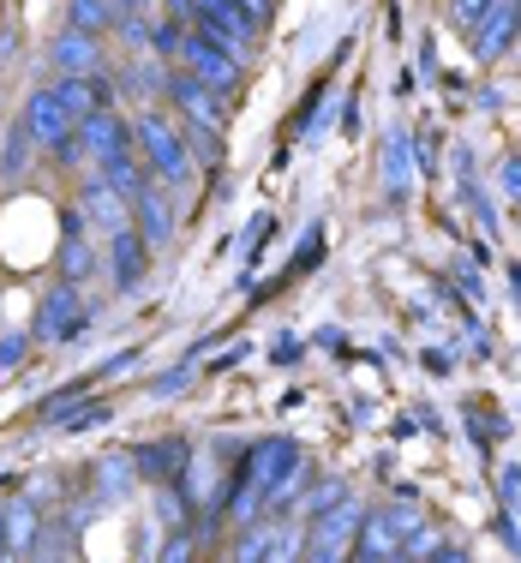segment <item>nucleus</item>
Here are the masks:
<instances>
[{"instance_id":"f3484780","label":"nucleus","mask_w":521,"mask_h":563,"mask_svg":"<svg viewBox=\"0 0 521 563\" xmlns=\"http://www.w3.org/2000/svg\"><path fill=\"white\" fill-rule=\"evenodd\" d=\"M78 139H85V151L97 156V163H102V156H114V151H132V126L114 109L85 114V120H78Z\"/></svg>"},{"instance_id":"9d476101","label":"nucleus","mask_w":521,"mask_h":563,"mask_svg":"<svg viewBox=\"0 0 521 563\" xmlns=\"http://www.w3.org/2000/svg\"><path fill=\"white\" fill-rule=\"evenodd\" d=\"M19 120H24V126H31V139L43 144V151H48V144H60L66 132L78 126V120H73V109H66V102H60V90H55V85H48V90L36 85L31 97H24V114H19Z\"/></svg>"},{"instance_id":"c03bdc74","label":"nucleus","mask_w":521,"mask_h":563,"mask_svg":"<svg viewBox=\"0 0 521 563\" xmlns=\"http://www.w3.org/2000/svg\"><path fill=\"white\" fill-rule=\"evenodd\" d=\"M12 48H19V31H12V24H7V31H0V60H7Z\"/></svg>"},{"instance_id":"a211bd4d","label":"nucleus","mask_w":521,"mask_h":563,"mask_svg":"<svg viewBox=\"0 0 521 563\" xmlns=\"http://www.w3.org/2000/svg\"><path fill=\"white\" fill-rule=\"evenodd\" d=\"M48 60L60 66V73H102V36H85V31H66L55 36V48H48Z\"/></svg>"},{"instance_id":"f257e3e1","label":"nucleus","mask_w":521,"mask_h":563,"mask_svg":"<svg viewBox=\"0 0 521 563\" xmlns=\"http://www.w3.org/2000/svg\"><path fill=\"white\" fill-rule=\"evenodd\" d=\"M132 144L144 151V163H151V174L163 186H174V192H186V186H192V151H186L180 126H174L168 114L144 109L138 120H132Z\"/></svg>"},{"instance_id":"f8f14e48","label":"nucleus","mask_w":521,"mask_h":563,"mask_svg":"<svg viewBox=\"0 0 521 563\" xmlns=\"http://www.w3.org/2000/svg\"><path fill=\"white\" fill-rule=\"evenodd\" d=\"M378 168H384V198H390V205H408V180H413V132L408 126L384 132Z\"/></svg>"},{"instance_id":"f704fd0d","label":"nucleus","mask_w":521,"mask_h":563,"mask_svg":"<svg viewBox=\"0 0 521 563\" xmlns=\"http://www.w3.org/2000/svg\"><path fill=\"white\" fill-rule=\"evenodd\" d=\"M109 413H114L109 401H90V408H85V413H73V420H66V426H73V432H90V426H102V420H109Z\"/></svg>"},{"instance_id":"ea45409f","label":"nucleus","mask_w":521,"mask_h":563,"mask_svg":"<svg viewBox=\"0 0 521 563\" xmlns=\"http://www.w3.org/2000/svg\"><path fill=\"white\" fill-rule=\"evenodd\" d=\"M168 7V19H180V24H198V0H163Z\"/></svg>"},{"instance_id":"72a5a7b5","label":"nucleus","mask_w":521,"mask_h":563,"mask_svg":"<svg viewBox=\"0 0 521 563\" xmlns=\"http://www.w3.org/2000/svg\"><path fill=\"white\" fill-rule=\"evenodd\" d=\"M498 186H503V198H510V205H521V151H510V156H503V174H498Z\"/></svg>"},{"instance_id":"f03ea898","label":"nucleus","mask_w":521,"mask_h":563,"mask_svg":"<svg viewBox=\"0 0 521 563\" xmlns=\"http://www.w3.org/2000/svg\"><path fill=\"white\" fill-rule=\"evenodd\" d=\"M97 318H102V306L85 300V294H78V282H60V288H48L43 306H36L31 336L36 342H78L90 324H97Z\"/></svg>"},{"instance_id":"e433bc0d","label":"nucleus","mask_w":521,"mask_h":563,"mask_svg":"<svg viewBox=\"0 0 521 563\" xmlns=\"http://www.w3.org/2000/svg\"><path fill=\"white\" fill-rule=\"evenodd\" d=\"M186 384H192V366H174V372H163V378L151 384L156 396H174V390H186Z\"/></svg>"},{"instance_id":"4468645a","label":"nucleus","mask_w":521,"mask_h":563,"mask_svg":"<svg viewBox=\"0 0 521 563\" xmlns=\"http://www.w3.org/2000/svg\"><path fill=\"white\" fill-rule=\"evenodd\" d=\"M60 102L73 109V120H85V114H102V109H114V85L102 73H60Z\"/></svg>"},{"instance_id":"7ed1b4c3","label":"nucleus","mask_w":521,"mask_h":563,"mask_svg":"<svg viewBox=\"0 0 521 563\" xmlns=\"http://www.w3.org/2000/svg\"><path fill=\"white\" fill-rule=\"evenodd\" d=\"M180 60H186V73H198L204 78L210 90H217V97H240V85H246V73H240V60H234V48L229 43H217V36L210 31H186V48H180Z\"/></svg>"},{"instance_id":"2f4dec72","label":"nucleus","mask_w":521,"mask_h":563,"mask_svg":"<svg viewBox=\"0 0 521 563\" xmlns=\"http://www.w3.org/2000/svg\"><path fill=\"white\" fill-rule=\"evenodd\" d=\"M48 156H55V163H60V168H78V163H85V156H90V151H85V139H78V126H73V132H66V139H60V144H48Z\"/></svg>"},{"instance_id":"a18cd8bd","label":"nucleus","mask_w":521,"mask_h":563,"mask_svg":"<svg viewBox=\"0 0 521 563\" xmlns=\"http://www.w3.org/2000/svg\"><path fill=\"white\" fill-rule=\"evenodd\" d=\"M114 7H120V12H144L151 0H114Z\"/></svg>"},{"instance_id":"aec40b11","label":"nucleus","mask_w":521,"mask_h":563,"mask_svg":"<svg viewBox=\"0 0 521 563\" xmlns=\"http://www.w3.org/2000/svg\"><path fill=\"white\" fill-rule=\"evenodd\" d=\"M300 533H270V528H258V533H240L234 540V558L240 563H264V558H300Z\"/></svg>"},{"instance_id":"423d86ee","label":"nucleus","mask_w":521,"mask_h":563,"mask_svg":"<svg viewBox=\"0 0 521 563\" xmlns=\"http://www.w3.org/2000/svg\"><path fill=\"white\" fill-rule=\"evenodd\" d=\"M516 36H521V0H491V12L479 19V31L467 36V43H474V60L479 66H491V60L510 55Z\"/></svg>"},{"instance_id":"6ab92c4d","label":"nucleus","mask_w":521,"mask_h":563,"mask_svg":"<svg viewBox=\"0 0 521 563\" xmlns=\"http://www.w3.org/2000/svg\"><path fill=\"white\" fill-rule=\"evenodd\" d=\"M97 168H102V180H109L114 192L126 198V205H132V198L144 192V186H151V163H138V156H132V151H114V156H102Z\"/></svg>"},{"instance_id":"bb28decb","label":"nucleus","mask_w":521,"mask_h":563,"mask_svg":"<svg viewBox=\"0 0 521 563\" xmlns=\"http://www.w3.org/2000/svg\"><path fill=\"white\" fill-rule=\"evenodd\" d=\"M486 12H491V0H450V24H456L462 36H474Z\"/></svg>"},{"instance_id":"a19ab883","label":"nucleus","mask_w":521,"mask_h":563,"mask_svg":"<svg viewBox=\"0 0 521 563\" xmlns=\"http://www.w3.org/2000/svg\"><path fill=\"white\" fill-rule=\"evenodd\" d=\"M456 288H462V294H467V300H474V306L486 300V288H479V276H467V271H456Z\"/></svg>"},{"instance_id":"39448f33","label":"nucleus","mask_w":521,"mask_h":563,"mask_svg":"<svg viewBox=\"0 0 521 563\" xmlns=\"http://www.w3.org/2000/svg\"><path fill=\"white\" fill-rule=\"evenodd\" d=\"M359 521H366V509L354 504V492H347L342 504H330L324 516H312V545H300V558H342L347 552V533H359Z\"/></svg>"},{"instance_id":"dca6fc26","label":"nucleus","mask_w":521,"mask_h":563,"mask_svg":"<svg viewBox=\"0 0 521 563\" xmlns=\"http://www.w3.org/2000/svg\"><path fill=\"white\" fill-rule=\"evenodd\" d=\"M132 217H138V228H144V240H151V246H168L174 228H180V210H174V198L156 192V186H144V192L132 198Z\"/></svg>"},{"instance_id":"393cba45","label":"nucleus","mask_w":521,"mask_h":563,"mask_svg":"<svg viewBox=\"0 0 521 563\" xmlns=\"http://www.w3.org/2000/svg\"><path fill=\"white\" fill-rule=\"evenodd\" d=\"M85 396H90V378H85V384H66L60 396H48L43 408H36V420H43V426H55V420H66V413H73Z\"/></svg>"},{"instance_id":"20e7f679","label":"nucleus","mask_w":521,"mask_h":563,"mask_svg":"<svg viewBox=\"0 0 521 563\" xmlns=\"http://www.w3.org/2000/svg\"><path fill=\"white\" fill-rule=\"evenodd\" d=\"M413 528H420V509L413 504H384L359 521V545H347V558H402Z\"/></svg>"},{"instance_id":"9b49d317","label":"nucleus","mask_w":521,"mask_h":563,"mask_svg":"<svg viewBox=\"0 0 521 563\" xmlns=\"http://www.w3.org/2000/svg\"><path fill=\"white\" fill-rule=\"evenodd\" d=\"M126 462L138 467L144 479H156V486H174V479H186V467H192V444H186V438H163V444H138Z\"/></svg>"},{"instance_id":"79ce46f5","label":"nucleus","mask_w":521,"mask_h":563,"mask_svg":"<svg viewBox=\"0 0 521 563\" xmlns=\"http://www.w3.org/2000/svg\"><path fill=\"white\" fill-rule=\"evenodd\" d=\"M498 533H503V545H510V552L521 558V528H516V516H503V521H498Z\"/></svg>"},{"instance_id":"58836bf2","label":"nucleus","mask_w":521,"mask_h":563,"mask_svg":"<svg viewBox=\"0 0 521 563\" xmlns=\"http://www.w3.org/2000/svg\"><path fill=\"white\" fill-rule=\"evenodd\" d=\"M270 360H276V366H293V360H300V336H276L270 342Z\"/></svg>"},{"instance_id":"5701e85b","label":"nucleus","mask_w":521,"mask_h":563,"mask_svg":"<svg viewBox=\"0 0 521 563\" xmlns=\"http://www.w3.org/2000/svg\"><path fill=\"white\" fill-rule=\"evenodd\" d=\"M114 19H120L114 0H66V24H73V31H85V36L114 31Z\"/></svg>"},{"instance_id":"b1692460","label":"nucleus","mask_w":521,"mask_h":563,"mask_svg":"<svg viewBox=\"0 0 521 563\" xmlns=\"http://www.w3.org/2000/svg\"><path fill=\"white\" fill-rule=\"evenodd\" d=\"M180 139H186V151H192L204 168H222V126H210V120H186V114H180Z\"/></svg>"},{"instance_id":"c85d7f7f","label":"nucleus","mask_w":521,"mask_h":563,"mask_svg":"<svg viewBox=\"0 0 521 563\" xmlns=\"http://www.w3.org/2000/svg\"><path fill=\"white\" fill-rule=\"evenodd\" d=\"M114 31H120V43H126V48H144V43H151V19H144V12H120Z\"/></svg>"},{"instance_id":"c9c22d12","label":"nucleus","mask_w":521,"mask_h":563,"mask_svg":"<svg viewBox=\"0 0 521 563\" xmlns=\"http://www.w3.org/2000/svg\"><path fill=\"white\" fill-rule=\"evenodd\" d=\"M498 486H503V509L516 516V509H521V467H503V474H498Z\"/></svg>"},{"instance_id":"7c9ffc66","label":"nucleus","mask_w":521,"mask_h":563,"mask_svg":"<svg viewBox=\"0 0 521 563\" xmlns=\"http://www.w3.org/2000/svg\"><path fill=\"white\" fill-rule=\"evenodd\" d=\"M342 498H347L342 479H318V492L306 498V516H324V509H330V504H342Z\"/></svg>"},{"instance_id":"c756f323","label":"nucleus","mask_w":521,"mask_h":563,"mask_svg":"<svg viewBox=\"0 0 521 563\" xmlns=\"http://www.w3.org/2000/svg\"><path fill=\"white\" fill-rule=\"evenodd\" d=\"M126 90L156 97V90H168V73H156V66H126Z\"/></svg>"},{"instance_id":"a878e982","label":"nucleus","mask_w":521,"mask_h":563,"mask_svg":"<svg viewBox=\"0 0 521 563\" xmlns=\"http://www.w3.org/2000/svg\"><path fill=\"white\" fill-rule=\"evenodd\" d=\"M318 258H324V222H312V228L300 234V252H293L288 276H306V271H318Z\"/></svg>"},{"instance_id":"412c9836","label":"nucleus","mask_w":521,"mask_h":563,"mask_svg":"<svg viewBox=\"0 0 521 563\" xmlns=\"http://www.w3.org/2000/svg\"><path fill=\"white\" fill-rule=\"evenodd\" d=\"M36 540H43V521H36L31 498H12V504H7V552L31 558V552H36Z\"/></svg>"},{"instance_id":"4c0bfd02","label":"nucleus","mask_w":521,"mask_h":563,"mask_svg":"<svg viewBox=\"0 0 521 563\" xmlns=\"http://www.w3.org/2000/svg\"><path fill=\"white\" fill-rule=\"evenodd\" d=\"M234 7H240V12H246V19H252V24H258V31H264V24H270V19H276V0H234Z\"/></svg>"},{"instance_id":"ddd939ff","label":"nucleus","mask_w":521,"mask_h":563,"mask_svg":"<svg viewBox=\"0 0 521 563\" xmlns=\"http://www.w3.org/2000/svg\"><path fill=\"white\" fill-rule=\"evenodd\" d=\"M60 222H66V240H60V282H78V288H85L90 271H97V246L85 240V210L66 205Z\"/></svg>"},{"instance_id":"473e14b6","label":"nucleus","mask_w":521,"mask_h":563,"mask_svg":"<svg viewBox=\"0 0 521 563\" xmlns=\"http://www.w3.org/2000/svg\"><path fill=\"white\" fill-rule=\"evenodd\" d=\"M264 240H270V217H252L246 222V234H240V258H258V246H264Z\"/></svg>"},{"instance_id":"6e6552de","label":"nucleus","mask_w":521,"mask_h":563,"mask_svg":"<svg viewBox=\"0 0 521 563\" xmlns=\"http://www.w3.org/2000/svg\"><path fill=\"white\" fill-rule=\"evenodd\" d=\"M198 31H210L217 43H229L234 55H252V48H258V24H252L234 0H198Z\"/></svg>"},{"instance_id":"1a4fd4ad","label":"nucleus","mask_w":521,"mask_h":563,"mask_svg":"<svg viewBox=\"0 0 521 563\" xmlns=\"http://www.w3.org/2000/svg\"><path fill=\"white\" fill-rule=\"evenodd\" d=\"M109 271H114L120 294H132L144 282V271H151V240H144L138 222H126V228H114V234H109Z\"/></svg>"},{"instance_id":"0eeeda50","label":"nucleus","mask_w":521,"mask_h":563,"mask_svg":"<svg viewBox=\"0 0 521 563\" xmlns=\"http://www.w3.org/2000/svg\"><path fill=\"white\" fill-rule=\"evenodd\" d=\"M163 97H168L186 120H210V126H222V120L234 114L229 97H217V90H210L198 73H186V66H180V73H168V90H163Z\"/></svg>"},{"instance_id":"49530a36","label":"nucleus","mask_w":521,"mask_h":563,"mask_svg":"<svg viewBox=\"0 0 521 563\" xmlns=\"http://www.w3.org/2000/svg\"><path fill=\"white\" fill-rule=\"evenodd\" d=\"M510 294L521 300V264H510Z\"/></svg>"},{"instance_id":"de8ad7c7","label":"nucleus","mask_w":521,"mask_h":563,"mask_svg":"<svg viewBox=\"0 0 521 563\" xmlns=\"http://www.w3.org/2000/svg\"><path fill=\"white\" fill-rule=\"evenodd\" d=\"M0 558H7V504H0Z\"/></svg>"},{"instance_id":"2eb2a0df","label":"nucleus","mask_w":521,"mask_h":563,"mask_svg":"<svg viewBox=\"0 0 521 563\" xmlns=\"http://www.w3.org/2000/svg\"><path fill=\"white\" fill-rule=\"evenodd\" d=\"M78 210H85V217H90V222H97V228H109V234H114V228H126V222H132V217H126V210H132V205H126V198H120V192H114V186H109V180H102V168H97V174H90V180H85V186H78Z\"/></svg>"},{"instance_id":"cd10ccee","label":"nucleus","mask_w":521,"mask_h":563,"mask_svg":"<svg viewBox=\"0 0 521 563\" xmlns=\"http://www.w3.org/2000/svg\"><path fill=\"white\" fill-rule=\"evenodd\" d=\"M31 342L36 336H24V330H7V336H0V372H19L24 354H31Z\"/></svg>"},{"instance_id":"4be33fe9","label":"nucleus","mask_w":521,"mask_h":563,"mask_svg":"<svg viewBox=\"0 0 521 563\" xmlns=\"http://www.w3.org/2000/svg\"><path fill=\"white\" fill-rule=\"evenodd\" d=\"M36 151H43V144H36L31 139V126H24V120H19V126H12L7 132V144H0V180H24V174H31V156Z\"/></svg>"},{"instance_id":"37998d69","label":"nucleus","mask_w":521,"mask_h":563,"mask_svg":"<svg viewBox=\"0 0 521 563\" xmlns=\"http://www.w3.org/2000/svg\"><path fill=\"white\" fill-rule=\"evenodd\" d=\"M163 558L174 563V558H192V540H186V533H174V545H163Z\"/></svg>"}]
</instances>
